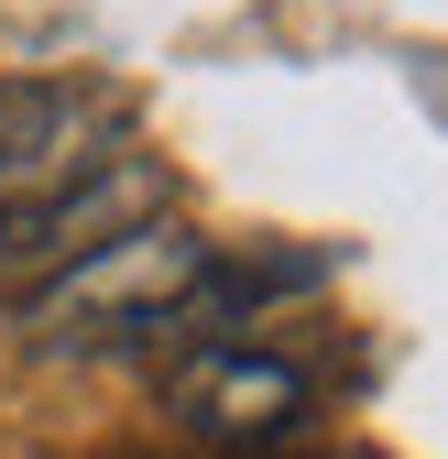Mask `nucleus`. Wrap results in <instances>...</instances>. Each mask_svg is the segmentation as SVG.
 I'll use <instances>...</instances> for the list:
<instances>
[{"label":"nucleus","mask_w":448,"mask_h":459,"mask_svg":"<svg viewBox=\"0 0 448 459\" xmlns=\"http://www.w3.org/2000/svg\"><path fill=\"white\" fill-rule=\"evenodd\" d=\"M164 416L219 459H285L317 416V372L252 339H186L164 361Z\"/></svg>","instance_id":"obj_3"},{"label":"nucleus","mask_w":448,"mask_h":459,"mask_svg":"<svg viewBox=\"0 0 448 459\" xmlns=\"http://www.w3.org/2000/svg\"><path fill=\"white\" fill-rule=\"evenodd\" d=\"M208 263H219V252L197 241L176 208H164V219L121 230L109 252H88L77 273H55L22 317H33V339H66V351H77V339H164Z\"/></svg>","instance_id":"obj_1"},{"label":"nucleus","mask_w":448,"mask_h":459,"mask_svg":"<svg viewBox=\"0 0 448 459\" xmlns=\"http://www.w3.org/2000/svg\"><path fill=\"white\" fill-rule=\"evenodd\" d=\"M109 143V109L88 88H44V77H0V208H22L44 186L88 176ZM121 153V143H109Z\"/></svg>","instance_id":"obj_4"},{"label":"nucleus","mask_w":448,"mask_h":459,"mask_svg":"<svg viewBox=\"0 0 448 459\" xmlns=\"http://www.w3.org/2000/svg\"><path fill=\"white\" fill-rule=\"evenodd\" d=\"M164 208H176V176H164L153 153H99L88 176L0 208V307H33L55 273H77L88 252H109L121 230H142Z\"/></svg>","instance_id":"obj_2"}]
</instances>
